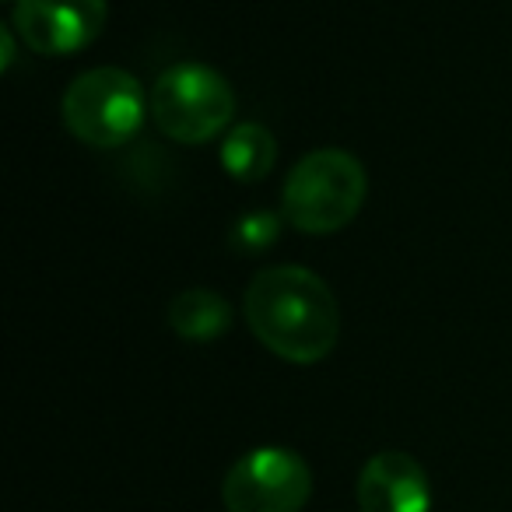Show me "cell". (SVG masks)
<instances>
[{
    "label": "cell",
    "instance_id": "9c48e42d",
    "mask_svg": "<svg viewBox=\"0 0 512 512\" xmlns=\"http://www.w3.org/2000/svg\"><path fill=\"white\" fill-rule=\"evenodd\" d=\"M169 327L176 330L183 341L207 344L218 341L228 327H232V309L218 292L207 288H190V292L176 295L169 306Z\"/></svg>",
    "mask_w": 512,
    "mask_h": 512
},
{
    "label": "cell",
    "instance_id": "5b68a950",
    "mask_svg": "<svg viewBox=\"0 0 512 512\" xmlns=\"http://www.w3.org/2000/svg\"><path fill=\"white\" fill-rule=\"evenodd\" d=\"M313 495V470L295 449L260 446L239 456L221 481L228 512H302Z\"/></svg>",
    "mask_w": 512,
    "mask_h": 512
},
{
    "label": "cell",
    "instance_id": "3957f363",
    "mask_svg": "<svg viewBox=\"0 0 512 512\" xmlns=\"http://www.w3.org/2000/svg\"><path fill=\"white\" fill-rule=\"evenodd\" d=\"M64 123L81 144L92 148H120L144 127L141 81L123 67H95L67 85Z\"/></svg>",
    "mask_w": 512,
    "mask_h": 512
},
{
    "label": "cell",
    "instance_id": "6da1fadb",
    "mask_svg": "<svg viewBox=\"0 0 512 512\" xmlns=\"http://www.w3.org/2000/svg\"><path fill=\"white\" fill-rule=\"evenodd\" d=\"M242 313L253 337L292 365H316L337 348L341 309L327 281L309 267H267L249 281Z\"/></svg>",
    "mask_w": 512,
    "mask_h": 512
},
{
    "label": "cell",
    "instance_id": "30bf717a",
    "mask_svg": "<svg viewBox=\"0 0 512 512\" xmlns=\"http://www.w3.org/2000/svg\"><path fill=\"white\" fill-rule=\"evenodd\" d=\"M232 239H235V246L246 249V253H260V249H267L278 239V218H271V214H246V218L235 225Z\"/></svg>",
    "mask_w": 512,
    "mask_h": 512
},
{
    "label": "cell",
    "instance_id": "8fae6325",
    "mask_svg": "<svg viewBox=\"0 0 512 512\" xmlns=\"http://www.w3.org/2000/svg\"><path fill=\"white\" fill-rule=\"evenodd\" d=\"M0 39H4V67H11V60H15V36H11V29H4Z\"/></svg>",
    "mask_w": 512,
    "mask_h": 512
},
{
    "label": "cell",
    "instance_id": "8992f818",
    "mask_svg": "<svg viewBox=\"0 0 512 512\" xmlns=\"http://www.w3.org/2000/svg\"><path fill=\"white\" fill-rule=\"evenodd\" d=\"M106 22V0H18L11 29L39 57H71L88 50Z\"/></svg>",
    "mask_w": 512,
    "mask_h": 512
},
{
    "label": "cell",
    "instance_id": "ba28073f",
    "mask_svg": "<svg viewBox=\"0 0 512 512\" xmlns=\"http://www.w3.org/2000/svg\"><path fill=\"white\" fill-rule=\"evenodd\" d=\"M278 162V141L264 123H239L221 141V165L239 183H260Z\"/></svg>",
    "mask_w": 512,
    "mask_h": 512
},
{
    "label": "cell",
    "instance_id": "277c9868",
    "mask_svg": "<svg viewBox=\"0 0 512 512\" xmlns=\"http://www.w3.org/2000/svg\"><path fill=\"white\" fill-rule=\"evenodd\" d=\"M158 130L179 144H207L232 123L235 92L214 67L176 64L151 88Z\"/></svg>",
    "mask_w": 512,
    "mask_h": 512
},
{
    "label": "cell",
    "instance_id": "52a82bcc",
    "mask_svg": "<svg viewBox=\"0 0 512 512\" xmlns=\"http://www.w3.org/2000/svg\"><path fill=\"white\" fill-rule=\"evenodd\" d=\"M358 509L362 512H432V481L411 453L386 449L358 474Z\"/></svg>",
    "mask_w": 512,
    "mask_h": 512
},
{
    "label": "cell",
    "instance_id": "7a4b0ae2",
    "mask_svg": "<svg viewBox=\"0 0 512 512\" xmlns=\"http://www.w3.org/2000/svg\"><path fill=\"white\" fill-rule=\"evenodd\" d=\"M369 197L365 165L351 151L320 148L299 158L285 179V221L306 235H330L358 218Z\"/></svg>",
    "mask_w": 512,
    "mask_h": 512
}]
</instances>
